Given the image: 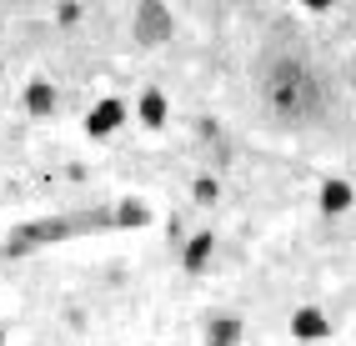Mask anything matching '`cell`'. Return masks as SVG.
Listing matches in <instances>:
<instances>
[{"instance_id":"3957f363","label":"cell","mask_w":356,"mask_h":346,"mask_svg":"<svg viewBox=\"0 0 356 346\" xmlns=\"http://www.w3.org/2000/svg\"><path fill=\"white\" fill-rule=\"evenodd\" d=\"M291 331L306 336V341H312V336H326V316H321L316 306H301V311L291 316Z\"/></svg>"},{"instance_id":"9c48e42d","label":"cell","mask_w":356,"mask_h":346,"mask_svg":"<svg viewBox=\"0 0 356 346\" xmlns=\"http://www.w3.org/2000/svg\"><path fill=\"white\" fill-rule=\"evenodd\" d=\"M0 341H6V331H0Z\"/></svg>"},{"instance_id":"ba28073f","label":"cell","mask_w":356,"mask_h":346,"mask_svg":"<svg viewBox=\"0 0 356 346\" xmlns=\"http://www.w3.org/2000/svg\"><path fill=\"white\" fill-rule=\"evenodd\" d=\"M196 196H201V201H216V181L201 176V181H196Z\"/></svg>"},{"instance_id":"5b68a950","label":"cell","mask_w":356,"mask_h":346,"mask_svg":"<svg viewBox=\"0 0 356 346\" xmlns=\"http://www.w3.org/2000/svg\"><path fill=\"white\" fill-rule=\"evenodd\" d=\"M321 206H326V211H346V206H351V186H346V181H326V186H321Z\"/></svg>"},{"instance_id":"8992f818","label":"cell","mask_w":356,"mask_h":346,"mask_svg":"<svg viewBox=\"0 0 356 346\" xmlns=\"http://www.w3.org/2000/svg\"><path fill=\"white\" fill-rule=\"evenodd\" d=\"M140 115H146V126L165 121V96H161V90H146V96H140Z\"/></svg>"},{"instance_id":"7a4b0ae2","label":"cell","mask_w":356,"mask_h":346,"mask_svg":"<svg viewBox=\"0 0 356 346\" xmlns=\"http://www.w3.org/2000/svg\"><path fill=\"white\" fill-rule=\"evenodd\" d=\"M236 341H241V321H236V316H211L206 346H236Z\"/></svg>"},{"instance_id":"52a82bcc","label":"cell","mask_w":356,"mask_h":346,"mask_svg":"<svg viewBox=\"0 0 356 346\" xmlns=\"http://www.w3.org/2000/svg\"><path fill=\"white\" fill-rule=\"evenodd\" d=\"M206 256H211V236L201 231V236H191V246H186V266L201 271V266H206Z\"/></svg>"},{"instance_id":"277c9868","label":"cell","mask_w":356,"mask_h":346,"mask_svg":"<svg viewBox=\"0 0 356 346\" xmlns=\"http://www.w3.org/2000/svg\"><path fill=\"white\" fill-rule=\"evenodd\" d=\"M26 106H31L35 115L56 110V85H51V81H31V85H26Z\"/></svg>"},{"instance_id":"6da1fadb","label":"cell","mask_w":356,"mask_h":346,"mask_svg":"<svg viewBox=\"0 0 356 346\" xmlns=\"http://www.w3.org/2000/svg\"><path fill=\"white\" fill-rule=\"evenodd\" d=\"M121 121H126V106H121V101H101L96 110L86 115V131H90V135H106V131H115Z\"/></svg>"}]
</instances>
